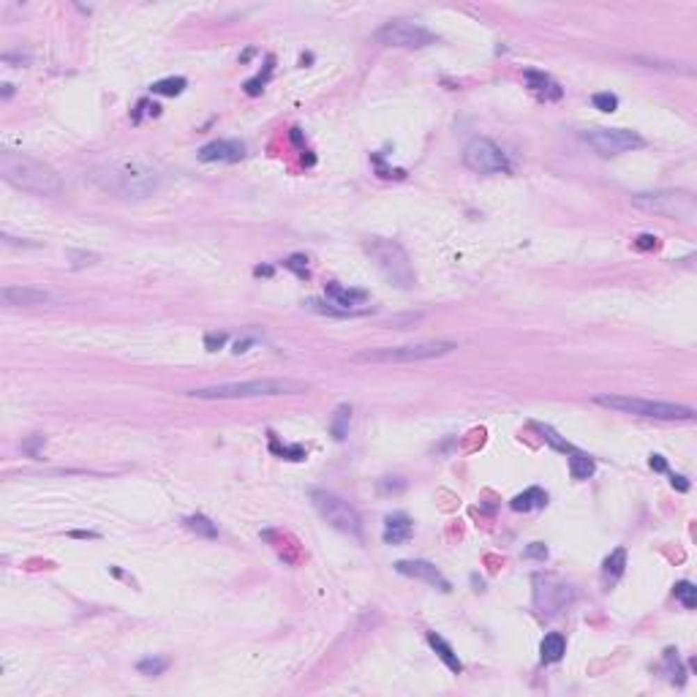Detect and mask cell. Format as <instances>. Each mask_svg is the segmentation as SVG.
Returning <instances> with one entry per match:
<instances>
[{
    "mask_svg": "<svg viewBox=\"0 0 697 697\" xmlns=\"http://www.w3.org/2000/svg\"><path fill=\"white\" fill-rule=\"evenodd\" d=\"M163 172L159 163L139 156H118L90 169L88 180L98 191L115 196V199H150L163 189Z\"/></svg>",
    "mask_w": 697,
    "mask_h": 697,
    "instance_id": "cell-1",
    "label": "cell"
},
{
    "mask_svg": "<svg viewBox=\"0 0 697 697\" xmlns=\"http://www.w3.org/2000/svg\"><path fill=\"white\" fill-rule=\"evenodd\" d=\"M0 177L17 191H25V193H33V196L55 199V196L63 193L61 175L49 163L33 159L28 153L3 150L0 153Z\"/></svg>",
    "mask_w": 697,
    "mask_h": 697,
    "instance_id": "cell-2",
    "label": "cell"
},
{
    "mask_svg": "<svg viewBox=\"0 0 697 697\" xmlns=\"http://www.w3.org/2000/svg\"><path fill=\"white\" fill-rule=\"evenodd\" d=\"M308 392V384L297 379H251V381H226L213 387L191 390L189 395L196 401H243V398H275V395H300Z\"/></svg>",
    "mask_w": 697,
    "mask_h": 697,
    "instance_id": "cell-3",
    "label": "cell"
},
{
    "mask_svg": "<svg viewBox=\"0 0 697 697\" xmlns=\"http://www.w3.org/2000/svg\"><path fill=\"white\" fill-rule=\"evenodd\" d=\"M365 254L371 256L374 267L379 270V275L392 284L395 289H412L417 284V273L412 267V259L406 254V248L395 240H387V237H371L365 240Z\"/></svg>",
    "mask_w": 697,
    "mask_h": 697,
    "instance_id": "cell-4",
    "label": "cell"
},
{
    "mask_svg": "<svg viewBox=\"0 0 697 697\" xmlns=\"http://www.w3.org/2000/svg\"><path fill=\"white\" fill-rule=\"evenodd\" d=\"M458 348L455 341H422V344H403V346L362 348L351 354V362H419V360H439Z\"/></svg>",
    "mask_w": 697,
    "mask_h": 697,
    "instance_id": "cell-5",
    "label": "cell"
},
{
    "mask_svg": "<svg viewBox=\"0 0 697 697\" xmlns=\"http://www.w3.org/2000/svg\"><path fill=\"white\" fill-rule=\"evenodd\" d=\"M597 406L613 409L621 414H634V417H648V419H695V409L678 406V403H665V401H646V398H632V395H597Z\"/></svg>",
    "mask_w": 697,
    "mask_h": 697,
    "instance_id": "cell-6",
    "label": "cell"
},
{
    "mask_svg": "<svg viewBox=\"0 0 697 697\" xmlns=\"http://www.w3.org/2000/svg\"><path fill=\"white\" fill-rule=\"evenodd\" d=\"M311 504L321 515V520H327L333 529H338L341 534H348L354 539H362V518L346 499H341L330 490H311Z\"/></svg>",
    "mask_w": 697,
    "mask_h": 697,
    "instance_id": "cell-7",
    "label": "cell"
},
{
    "mask_svg": "<svg viewBox=\"0 0 697 697\" xmlns=\"http://www.w3.org/2000/svg\"><path fill=\"white\" fill-rule=\"evenodd\" d=\"M632 205L640 210L667 216V218H681L692 221L695 218V199L687 191H651V193H634Z\"/></svg>",
    "mask_w": 697,
    "mask_h": 697,
    "instance_id": "cell-8",
    "label": "cell"
},
{
    "mask_svg": "<svg viewBox=\"0 0 697 697\" xmlns=\"http://www.w3.org/2000/svg\"><path fill=\"white\" fill-rule=\"evenodd\" d=\"M376 41L384 47H398V49H422L436 44V33H431L425 25L414 19H390L376 31Z\"/></svg>",
    "mask_w": 697,
    "mask_h": 697,
    "instance_id": "cell-9",
    "label": "cell"
},
{
    "mask_svg": "<svg viewBox=\"0 0 697 697\" xmlns=\"http://www.w3.org/2000/svg\"><path fill=\"white\" fill-rule=\"evenodd\" d=\"M463 163L476 172V175H496V172H509L507 153L488 136H474L463 147Z\"/></svg>",
    "mask_w": 697,
    "mask_h": 697,
    "instance_id": "cell-10",
    "label": "cell"
},
{
    "mask_svg": "<svg viewBox=\"0 0 697 697\" xmlns=\"http://www.w3.org/2000/svg\"><path fill=\"white\" fill-rule=\"evenodd\" d=\"M600 156H621V153H630V150H640L646 147V139L637 134V131H630V128H594L583 136Z\"/></svg>",
    "mask_w": 697,
    "mask_h": 697,
    "instance_id": "cell-11",
    "label": "cell"
},
{
    "mask_svg": "<svg viewBox=\"0 0 697 697\" xmlns=\"http://www.w3.org/2000/svg\"><path fill=\"white\" fill-rule=\"evenodd\" d=\"M196 159L205 163H237L246 159V145L240 139H216L210 145H205Z\"/></svg>",
    "mask_w": 697,
    "mask_h": 697,
    "instance_id": "cell-12",
    "label": "cell"
},
{
    "mask_svg": "<svg viewBox=\"0 0 697 697\" xmlns=\"http://www.w3.org/2000/svg\"><path fill=\"white\" fill-rule=\"evenodd\" d=\"M0 300L6 308L14 305H41V303H55V297L44 289H33V286H3Z\"/></svg>",
    "mask_w": 697,
    "mask_h": 697,
    "instance_id": "cell-13",
    "label": "cell"
},
{
    "mask_svg": "<svg viewBox=\"0 0 697 697\" xmlns=\"http://www.w3.org/2000/svg\"><path fill=\"white\" fill-rule=\"evenodd\" d=\"M395 570L401 572V575H406V577L425 580V583H431V586H436V588H442V591H449V580H447L431 561H419V559H414V561H398Z\"/></svg>",
    "mask_w": 697,
    "mask_h": 697,
    "instance_id": "cell-14",
    "label": "cell"
},
{
    "mask_svg": "<svg viewBox=\"0 0 697 697\" xmlns=\"http://www.w3.org/2000/svg\"><path fill=\"white\" fill-rule=\"evenodd\" d=\"M324 294H327V300H333L335 305H341L346 311H360L357 305L368 303V297H371L365 289H351V286H341L335 284V281L324 286Z\"/></svg>",
    "mask_w": 697,
    "mask_h": 697,
    "instance_id": "cell-15",
    "label": "cell"
},
{
    "mask_svg": "<svg viewBox=\"0 0 697 697\" xmlns=\"http://www.w3.org/2000/svg\"><path fill=\"white\" fill-rule=\"evenodd\" d=\"M412 534H414V523L409 515L395 512V515H390L384 520V542L387 545H403V542L412 539Z\"/></svg>",
    "mask_w": 697,
    "mask_h": 697,
    "instance_id": "cell-16",
    "label": "cell"
},
{
    "mask_svg": "<svg viewBox=\"0 0 697 697\" xmlns=\"http://www.w3.org/2000/svg\"><path fill=\"white\" fill-rule=\"evenodd\" d=\"M523 79H526V85L539 95V98H545V101H556V98H561L564 90L559 88V82L553 79V77H547L545 71H534V68H529L526 74H523Z\"/></svg>",
    "mask_w": 697,
    "mask_h": 697,
    "instance_id": "cell-17",
    "label": "cell"
},
{
    "mask_svg": "<svg viewBox=\"0 0 697 697\" xmlns=\"http://www.w3.org/2000/svg\"><path fill=\"white\" fill-rule=\"evenodd\" d=\"M545 504H547V493L542 488H529L509 502V507L515 512H531V509H542Z\"/></svg>",
    "mask_w": 697,
    "mask_h": 697,
    "instance_id": "cell-18",
    "label": "cell"
},
{
    "mask_svg": "<svg viewBox=\"0 0 697 697\" xmlns=\"http://www.w3.org/2000/svg\"><path fill=\"white\" fill-rule=\"evenodd\" d=\"M428 643H431V648L439 654V659H442L452 673H463V662L458 659V654L452 651V646H449L444 637H439L436 632H428Z\"/></svg>",
    "mask_w": 697,
    "mask_h": 697,
    "instance_id": "cell-19",
    "label": "cell"
},
{
    "mask_svg": "<svg viewBox=\"0 0 697 697\" xmlns=\"http://www.w3.org/2000/svg\"><path fill=\"white\" fill-rule=\"evenodd\" d=\"M564 651H567V643H564V634H559V632L545 634V640H542V646H539V654H542V662L553 665V662H559V659L564 657Z\"/></svg>",
    "mask_w": 697,
    "mask_h": 697,
    "instance_id": "cell-20",
    "label": "cell"
},
{
    "mask_svg": "<svg viewBox=\"0 0 697 697\" xmlns=\"http://www.w3.org/2000/svg\"><path fill=\"white\" fill-rule=\"evenodd\" d=\"M624 567H627V550L624 547H616L607 559H604V567H602V577L607 586H613L621 575H624Z\"/></svg>",
    "mask_w": 697,
    "mask_h": 697,
    "instance_id": "cell-21",
    "label": "cell"
},
{
    "mask_svg": "<svg viewBox=\"0 0 697 697\" xmlns=\"http://www.w3.org/2000/svg\"><path fill=\"white\" fill-rule=\"evenodd\" d=\"M305 308L308 311H317V314H324V317H338V319H348V317H365V314H371V308H360V311H346V308H341V305H335V303H319V300H305Z\"/></svg>",
    "mask_w": 697,
    "mask_h": 697,
    "instance_id": "cell-22",
    "label": "cell"
},
{
    "mask_svg": "<svg viewBox=\"0 0 697 697\" xmlns=\"http://www.w3.org/2000/svg\"><path fill=\"white\" fill-rule=\"evenodd\" d=\"M594 458H588L586 452H577V449H572L570 452V474L572 479H588V476L594 474Z\"/></svg>",
    "mask_w": 697,
    "mask_h": 697,
    "instance_id": "cell-23",
    "label": "cell"
},
{
    "mask_svg": "<svg viewBox=\"0 0 697 697\" xmlns=\"http://www.w3.org/2000/svg\"><path fill=\"white\" fill-rule=\"evenodd\" d=\"M348 419H351V406L341 403L333 414V422H330V433H333L335 442H344L348 436Z\"/></svg>",
    "mask_w": 697,
    "mask_h": 697,
    "instance_id": "cell-24",
    "label": "cell"
},
{
    "mask_svg": "<svg viewBox=\"0 0 697 697\" xmlns=\"http://www.w3.org/2000/svg\"><path fill=\"white\" fill-rule=\"evenodd\" d=\"M186 529H191L193 534H199V537H205V539L218 537V526H216L210 518H205V515H189V518H186Z\"/></svg>",
    "mask_w": 697,
    "mask_h": 697,
    "instance_id": "cell-25",
    "label": "cell"
},
{
    "mask_svg": "<svg viewBox=\"0 0 697 697\" xmlns=\"http://www.w3.org/2000/svg\"><path fill=\"white\" fill-rule=\"evenodd\" d=\"M186 88H189L186 77H166V79L153 82V93H159V95H180Z\"/></svg>",
    "mask_w": 697,
    "mask_h": 697,
    "instance_id": "cell-26",
    "label": "cell"
},
{
    "mask_svg": "<svg viewBox=\"0 0 697 697\" xmlns=\"http://www.w3.org/2000/svg\"><path fill=\"white\" fill-rule=\"evenodd\" d=\"M675 600L684 604L687 610H695L697 604V588L689 583V580H681L678 586H675Z\"/></svg>",
    "mask_w": 697,
    "mask_h": 697,
    "instance_id": "cell-27",
    "label": "cell"
},
{
    "mask_svg": "<svg viewBox=\"0 0 697 697\" xmlns=\"http://www.w3.org/2000/svg\"><path fill=\"white\" fill-rule=\"evenodd\" d=\"M270 74H273V58H267V65H264V74L259 71V74H256L254 79H248V82H246V93H248V95H259V93H262V88L267 85Z\"/></svg>",
    "mask_w": 697,
    "mask_h": 697,
    "instance_id": "cell-28",
    "label": "cell"
},
{
    "mask_svg": "<svg viewBox=\"0 0 697 697\" xmlns=\"http://www.w3.org/2000/svg\"><path fill=\"white\" fill-rule=\"evenodd\" d=\"M169 667V662L166 659H156V657H147V659H139V665H136V670L142 673V675H161L163 670Z\"/></svg>",
    "mask_w": 697,
    "mask_h": 697,
    "instance_id": "cell-29",
    "label": "cell"
},
{
    "mask_svg": "<svg viewBox=\"0 0 697 697\" xmlns=\"http://www.w3.org/2000/svg\"><path fill=\"white\" fill-rule=\"evenodd\" d=\"M665 665H667V670L673 673V681H684V670H681V662H678V651L675 648H667L665 651Z\"/></svg>",
    "mask_w": 697,
    "mask_h": 697,
    "instance_id": "cell-30",
    "label": "cell"
},
{
    "mask_svg": "<svg viewBox=\"0 0 697 697\" xmlns=\"http://www.w3.org/2000/svg\"><path fill=\"white\" fill-rule=\"evenodd\" d=\"M537 431L542 433V436H545V442H550L553 447H556V449H561V452H572V449H575L572 444L561 442V439H559V433H556L553 428H547V425H537Z\"/></svg>",
    "mask_w": 697,
    "mask_h": 697,
    "instance_id": "cell-31",
    "label": "cell"
},
{
    "mask_svg": "<svg viewBox=\"0 0 697 697\" xmlns=\"http://www.w3.org/2000/svg\"><path fill=\"white\" fill-rule=\"evenodd\" d=\"M591 104H594L600 112H616V109H618V98L613 93H597L591 98Z\"/></svg>",
    "mask_w": 697,
    "mask_h": 697,
    "instance_id": "cell-32",
    "label": "cell"
},
{
    "mask_svg": "<svg viewBox=\"0 0 697 697\" xmlns=\"http://www.w3.org/2000/svg\"><path fill=\"white\" fill-rule=\"evenodd\" d=\"M68 262H71V267H90L98 262V256L95 254H88V251H68Z\"/></svg>",
    "mask_w": 697,
    "mask_h": 697,
    "instance_id": "cell-33",
    "label": "cell"
},
{
    "mask_svg": "<svg viewBox=\"0 0 697 697\" xmlns=\"http://www.w3.org/2000/svg\"><path fill=\"white\" fill-rule=\"evenodd\" d=\"M284 267L294 270L300 278H308V259H305V256H300V254L289 256V259L284 262Z\"/></svg>",
    "mask_w": 697,
    "mask_h": 697,
    "instance_id": "cell-34",
    "label": "cell"
},
{
    "mask_svg": "<svg viewBox=\"0 0 697 697\" xmlns=\"http://www.w3.org/2000/svg\"><path fill=\"white\" fill-rule=\"evenodd\" d=\"M406 488V482L401 479V476H384L379 482V490L381 493H401Z\"/></svg>",
    "mask_w": 697,
    "mask_h": 697,
    "instance_id": "cell-35",
    "label": "cell"
},
{
    "mask_svg": "<svg viewBox=\"0 0 697 697\" xmlns=\"http://www.w3.org/2000/svg\"><path fill=\"white\" fill-rule=\"evenodd\" d=\"M634 246H637L640 251H654V248L659 246V237H657V234H637V237H634Z\"/></svg>",
    "mask_w": 697,
    "mask_h": 697,
    "instance_id": "cell-36",
    "label": "cell"
},
{
    "mask_svg": "<svg viewBox=\"0 0 697 697\" xmlns=\"http://www.w3.org/2000/svg\"><path fill=\"white\" fill-rule=\"evenodd\" d=\"M226 338H229L226 333H207L205 335V346L210 348V351H216V348H221L226 344Z\"/></svg>",
    "mask_w": 697,
    "mask_h": 697,
    "instance_id": "cell-37",
    "label": "cell"
},
{
    "mask_svg": "<svg viewBox=\"0 0 697 697\" xmlns=\"http://www.w3.org/2000/svg\"><path fill=\"white\" fill-rule=\"evenodd\" d=\"M526 559H537V561H545V559H547V547H545L542 542H531V545L526 547Z\"/></svg>",
    "mask_w": 697,
    "mask_h": 697,
    "instance_id": "cell-38",
    "label": "cell"
},
{
    "mask_svg": "<svg viewBox=\"0 0 697 697\" xmlns=\"http://www.w3.org/2000/svg\"><path fill=\"white\" fill-rule=\"evenodd\" d=\"M38 447H44V436H33L31 442H25L22 444V452H28V455H38Z\"/></svg>",
    "mask_w": 697,
    "mask_h": 697,
    "instance_id": "cell-39",
    "label": "cell"
},
{
    "mask_svg": "<svg viewBox=\"0 0 697 697\" xmlns=\"http://www.w3.org/2000/svg\"><path fill=\"white\" fill-rule=\"evenodd\" d=\"M670 485H673L675 490H681V493H687V490H689L687 476H681V474H670Z\"/></svg>",
    "mask_w": 697,
    "mask_h": 697,
    "instance_id": "cell-40",
    "label": "cell"
},
{
    "mask_svg": "<svg viewBox=\"0 0 697 697\" xmlns=\"http://www.w3.org/2000/svg\"><path fill=\"white\" fill-rule=\"evenodd\" d=\"M3 243L6 246H25V248H35L38 243H28V240H17V237H11V234H3Z\"/></svg>",
    "mask_w": 697,
    "mask_h": 697,
    "instance_id": "cell-41",
    "label": "cell"
},
{
    "mask_svg": "<svg viewBox=\"0 0 697 697\" xmlns=\"http://www.w3.org/2000/svg\"><path fill=\"white\" fill-rule=\"evenodd\" d=\"M651 469H654V472H662V474H665V472H667V460L662 458V455H651Z\"/></svg>",
    "mask_w": 697,
    "mask_h": 697,
    "instance_id": "cell-42",
    "label": "cell"
},
{
    "mask_svg": "<svg viewBox=\"0 0 697 697\" xmlns=\"http://www.w3.org/2000/svg\"><path fill=\"white\" fill-rule=\"evenodd\" d=\"M251 344H256V338H240V341L234 344V348H232V351H234V354H240V351H248V346H251Z\"/></svg>",
    "mask_w": 697,
    "mask_h": 697,
    "instance_id": "cell-43",
    "label": "cell"
},
{
    "mask_svg": "<svg viewBox=\"0 0 697 697\" xmlns=\"http://www.w3.org/2000/svg\"><path fill=\"white\" fill-rule=\"evenodd\" d=\"M3 61H6V63H31V58H28V55H11V52H6V55H3Z\"/></svg>",
    "mask_w": 697,
    "mask_h": 697,
    "instance_id": "cell-44",
    "label": "cell"
},
{
    "mask_svg": "<svg viewBox=\"0 0 697 697\" xmlns=\"http://www.w3.org/2000/svg\"><path fill=\"white\" fill-rule=\"evenodd\" d=\"M71 537H77V539H98V534H95V531H71Z\"/></svg>",
    "mask_w": 697,
    "mask_h": 697,
    "instance_id": "cell-45",
    "label": "cell"
},
{
    "mask_svg": "<svg viewBox=\"0 0 697 697\" xmlns=\"http://www.w3.org/2000/svg\"><path fill=\"white\" fill-rule=\"evenodd\" d=\"M256 275H273V267H256Z\"/></svg>",
    "mask_w": 697,
    "mask_h": 697,
    "instance_id": "cell-46",
    "label": "cell"
},
{
    "mask_svg": "<svg viewBox=\"0 0 697 697\" xmlns=\"http://www.w3.org/2000/svg\"><path fill=\"white\" fill-rule=\"evenodd\" d=\"M11 93H14V88H11V85H3V98H8Z\"/></svg>",
    "mask_w": 697,
    "mask_h": 697,
    "instance_id": "cell-47",
    "label": "cell"
}]
</instances>
